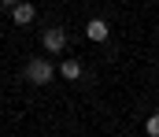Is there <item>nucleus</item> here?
<instances>
[{"mask_svg":"<svg viewBox=\"0 0 159 137\" xmlns=\"http://www.w3.org/2000/svg\"><path fill=\"white\" fill-rule=\"evenodd\" d=\"M144 130H148V137H159V111L148 119V122H144Z\"/></svg>","mask_w":159,"mask_h":137,"instance_id":"obj_6","label":"nucleus"},{"mask_svg":"<svg viewBox=\"0 0 159 137\" xmlns=\"http://www.w3.org/2000/svg\"><path fill=\"white\" fill-rule=\"evenodd\" d=\"M34 15H37V11H34V4H15V7H11V22H15V26L34 22Z\"/></svg>","mask_w":159,"mask_h":137,"instance_id":"obj_4","label":"nucleus"},{"mask_svg":"<svg viewBox=\"0 0 159 137\" xmlns=\"http://www.w3.org/2000/svg\"><path fill=\"white\" fill-rule=\"evenodd\" d=\"M52 74H56V71H52L48 59H30V63H26V78H30L34 85H48Z\"/></svg>","mask_w":159,"mask_h":137,"instance_id":"obj_1","label":"nucleus"},{"mask_svg":"<svg viewBox=\"0 0 159 137\" xmlns=\"http://www.w3.org/2000/svg\"><path fill=\"white\" fill-rule=\"evenodd\" d=\"M107 34H111V30H107L104 19H89V22H85V37H89V41H107Z\"/></svg>","mask_w":159,"mask_h":137,"instance_id":"obj_3","label":"nucleus"},{"mask_svg":"<svg viewBox=\"0 0 159 137\" xmlns=\"http://www.w3.org/2000/svg\"><path fill=\"white\" fill-rule=\"evenodd\" d=\"M59 74H63L67 82H78L81 78V63L78 59H63V63H59Z\"/></svg>","mask_w":159,"mask_h":137,"instance_id":"obj_5","label":"nucleus"},{"mask_svg":"<svg viewBox=\"0 0 159 137\" xmlns=\"http://www.w3.org/2000/svg\"><path fill=\"white\" fill-rule=\"evenodd\" d=\"M67 48V30L63 26H48L44 30V52H63Z\"/></svg>","mask_w":159,"mask_h":137,"instance_id":"obj_2","label":"nucleus"}]
</instances>
